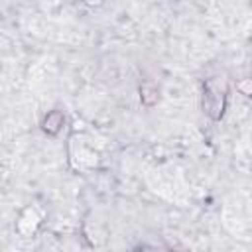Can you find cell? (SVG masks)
Returning <instances> with one entry per match:
<instances>
[{"mask_svg":"<svg viewBox=\"0 0 252 252\" xmlns=\"http://www.w3.org/2000/svg\"><path fill=\"white\" fill-rule=\"evenodd\" d=\"M63 124H65V114L61 110H51L43 116L41 120V130L49 136H57L61 130H63Z\"/></svg>","mask_w":252,"mask_h":252,"instance_id":"7a4b0ae2","label":"cell"},{"mask_svg":"<svg viewBox=\"0 0 252 252\" xmlns=\"http://www.w3.org/2000/svg\"><path fill=\"white\" fill-rule=\"evenodd\" d=\"M226 96H228V89H226L224 77L205 79V83H203V110L213 120H219L222 116L224 106H226Z\"/></svg>","mask_w":252,"mask_h":252,"instance_id":"6da1fadb","label":"cell"}]
</instances>
